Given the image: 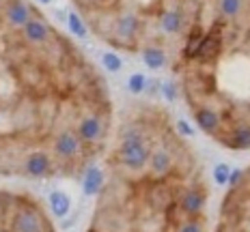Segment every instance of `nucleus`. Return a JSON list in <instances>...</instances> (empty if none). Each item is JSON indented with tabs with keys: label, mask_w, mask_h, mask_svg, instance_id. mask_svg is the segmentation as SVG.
I'll return each instance as SVG.
<instances>
[{
	"label": "nucleus",
	"mask_w": 250,
	"mask_h": 232,
	"mask_svg": "<svg viewBox=\"0 0 250 232\" xmlns=\"http://www.w3.org/2000/svg\"><path fill=\"white\" fill-rule=\"evenodd\" d=\"M110 138L95 65L28 0H0V178H78Z\"/></svg>",
	"instance_id": "1"
},
{
	"label": "nucleus",
	"mask_w": 250,
	"mask_h": 232,
	"mask_svg": "<svg viewBox=\"0 0 250 232\" xmlns=\"http://www.w3.org/2000/svg\"><path fill=\"white\" fill-rule=\"evenodd\" d=\"M106 151L86 232H209L199 155L164 107H132Z\"/></svg>",
	"instance_id": "2"
},
{
	"label": "nucleus",
	"mask_w": 250,
	"mask_h": 232,
	"mask_svg": "<svg viewBox=\"0 0 250 232\" xmlns=\"http://www.w3.org/2000/svg\"><path fill=\"white\" fill-rule=\"evenodd\" d=\"M177 73L203 133L231 151H250V0H199Z\"/></svg>",
	"instance_id": "3"
},
{
	"label": "nucleus",
	"mask_w": 250,
	"mask_h": 232,
	"mask_svg": "<svg viewBox=\"0 0 250 232\" xmlns=\"http://www.w3.org/2000/svg\"><path fill=\"white\" fill-rule=\"evenodd\" d=\"M0 232H56V228L37 198L18 189H0Z\"/></svg>",
	"instance_id": "4"
},
{
	"label": "nucleus",
	"mask_w": 250,
	"mask_h": 232,
	"mask_svg": "<svg viewBox=\"0 0 250 232\" xmlns=\"http://www.w3.org/2000/svg\"><path fill=\"white\" fill-rule=\"evenodd\" d=\"M213 232H250V166L229 185L218 209Z\"/></svg>",
	"instance_id": "5"
}]
</instances>
